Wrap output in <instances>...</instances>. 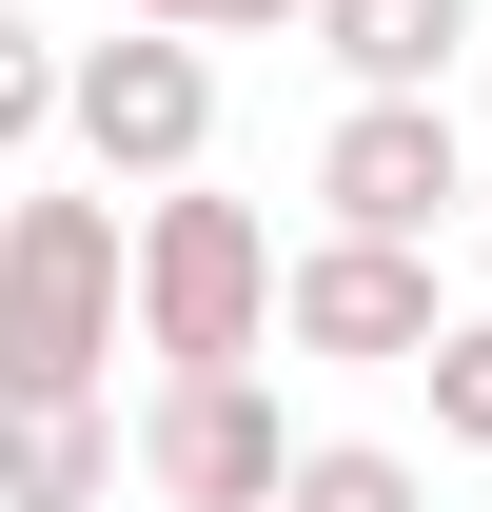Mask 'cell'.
<instances>
[{
    "instance_id": "cell-1",
    "label": "cell",
    "mask_w": 492,
    "mask_h": 512,
    "mask_svg": "<svg viewBox=\"0 0 492 512\" xmlns=\"http://www.w3.org/2000/svg\"><path fill=\"white\" fill-rule=\"evenodd\" d=\"M119 316H138L158 375H256V355H276V217L158 178V197H138V237H119Z\"/></svg>"
},
{
    "instance_id": "cell-2",
    "label": "cell",
    "mask_w": 492,
    "mask_h": 512,
    "mask_svg": "<svg viewBox=\"0 0 492 512\" xmlns=\"http://www.w3.org/2000/svg\"><path fill=\"white\" fill-rule=\"evenodd\" d=\"M119 197H0V394H119Z\"/></svg>"
},
{
    "instance_id": "cell-3",
    "label": "cell",
    "mask_w": 492,
    "mask_h": 512,
    "mask_svg": "<svg viewBox=\"0 0 492 512\" xmlns=\"http://www.w3.org/2000/svg\"><path fill=\"white\" fill-rule=\"evenodd\" d=\"M60 138L99 158V197H158L217 158V40H99V60H60Z\"/></svg>"
},
{
    "instance_id": "cell-4",
    "label": "cell",
    "mask_w": 492,
    "mask_h": 512,
    "mask_svg": "<svg viewBox=\"0 0 492 512\" xmlns=\"http://www.w3.org/2000/svg\"><path fill=\"white\" fill-rule=\"evenodd\" d=\"M276 335H296V355H335V375H414L433 335H453L433 237H315V256H276Z\"/></svg>"
},
{
    "instance_id": "cell-5",
    "label": "cell",
    "mask_w": 492,
    "mask_h": 512,
    "mask_svg": "<svg viewBox=\"0 0 492 512\" xmlns=\"http://www.w3.org/2000/svg\"><path fill=\"white\" fill-rule=\"evenodd\" d=\"M119 473L158 512H276V473H296V434H276V375H158L138 394Z\"/></svg>"
},
{
    "instance_id": "cell-6",
    "label": "cell",
    "mask_w": 492,
    "mask_h": 512,
    "mask_svg": "<svg viewBox=\"0 0 492 512\" xmlns=\"http://www.w3.org/2000/svg\"><path fill=\"white\" fill-rule=\"evenodd\" d=\"M453 197H473L453 99H335V138H315V237H433Z\"/></svg>"
},
{
    "instance_id": "cell-7",
    "label": "cell",
    "mask_w": 492,
    "mask_h": 512,
    "mask_svg": "<svg viewBox=\"0 0 492 512\" xmlns=\"http://www.w3.org/2000/svg\"><path fill=\"white\" fill-rule=\"evenodd\" d=\"M296 20L355 99H453V60H473V0H296Z\"/></svg>"
},
{
    "instance_id": "cell-8",
    "label": "cell",
    "mask_w": 492,
    "mask_h": 512,
    "mask_svg": "<svg viewBox=\"0 0 492 512\" xmlns=\"http://www.w3.org/2000/svg\"><path fill=\"white\" fill-rule=\"evenodd\" d=\"M119 493V394H0V512H99Z\"/></svg>"
},
{
    "instance_id": "cell-9",
    "label": "cell",
    "mask_w": 492,
    "mask_h": 512,
    "mask_svg": "<svg viewBox=\"0 0 492 512\" xmlns=\"http://www.w3.org/2000/svg\"><path fill=\"white\" fill-rule=\"evenodd\" d=\"M276 512H433V473L394 434H296V473H276Z\"/></svg>"
},
{
    "instance_id": "cell-10",
    "label": "cell",
    "mask_w": 492,
    "mask_h": 512,
    "mask_svg": "<svg viewBox=\"0 0 492 512\" xmlns=\"http://www.w3.org/2000/svg\"><path fill=\"white\" fill-rule=\"evenodd\" d=\"M414 375H433V434H453V453H492V316H453Z\"/></svg>"
},
{
    "instance_id": "cell-11",
    "label": "cell",
    "mask_w": 492,
    "mask_h": 512,
    "mask_svg": "<svg viewBox=\"0 0 492 512\" xmlns=\"http://www.w3.org/2000/svg\"><path fill=\"white\" fill-rule=\"evenodd\" d=\"M20 138H60V40L0 0V158H20Z\"/></svg>"
},
{
    "instance_id": "cell-12",
    "label": "cell",
    "mask_w": 492,
    "mask_h": 512,
    "mask_svg": "<svg viewBox=\"0 0 492 512\" xmlns=\"http://www.w3.org/2000/svg\"><path fill=\"white\" fill-rule=\"evenodd\" d=\"M138 20H158V40H276L296 0H138Z\"/></svg>"
},
{
    "instance_id": "cell-13",
    "label": "cell",
    "mask_w": 492,
    "mask_h": 512,
    "mask_svg": "<svg viewBox=\"0 0 492 512\" xmlns=\"http://www.w3.org/2000/svg\"><path fill=\"white\" fill-rule=\"evenodd\" d=\"M0 197H20V158H0Z\"/></svg>"
}]
</instances>
